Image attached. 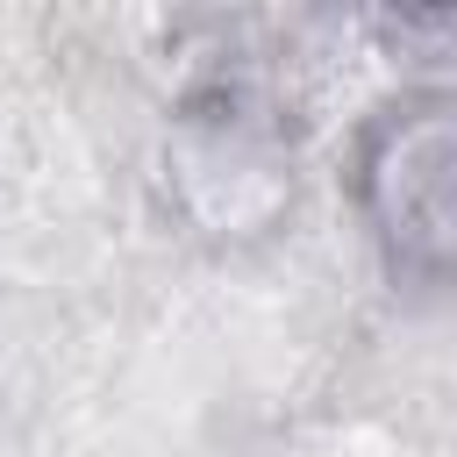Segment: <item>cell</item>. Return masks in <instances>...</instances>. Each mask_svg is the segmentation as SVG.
<instances>
[{"label":"cell","instance_id":"cell-1","mask_svg":"<svg viewBox=\"0 0 457 457\" xmlns=\"http://www.w3.org/2000/svg\"><path fill=\"white\" fill-rule=\"evenodd\" d=\"M450 107L443 100H407L364 150V200L378 214V236L393 243L400 264L443 271L450 250Z\"/></svg>","mask_w":457,"mask_h":457}]
</instances>
